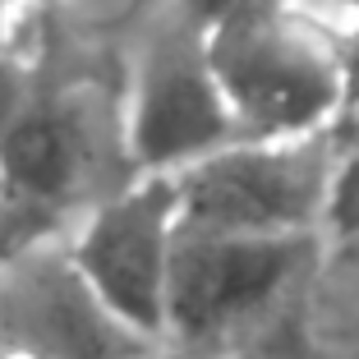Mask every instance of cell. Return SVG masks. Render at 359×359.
<instances>
[{"label": "cell", "mask_w": 359, "mask_h": 359, "mask_svg": "<svg viewBox=\"0 0 359 359\" xmlns=\"http://www.w3.org/2000/svg\"><path fill=\"white\" fill-rule=\"evenodd\" d=\"M203 23L240 138H309L332 129L350 97V60L323 23L263 0H235Z\"/></svg>", "instance_id": "6da1fadb"}, {"label": "cell", "mask_w": 359, "mask_h": 359, "mask_svg": "<svg viewBox=\"0 0 359 359\" xmlns=\"http://www.w3.org/2000/svg\"><path fill=\"white\" fill-rule=\"evenodd\" d=\"M180 226L231 235H318L332 222L341 148L327 134L235 138L180 170Z\"/></svg>", "instance_id": "7a4b0ae2"}, {"label": "cell", "mask_w": 359, "mask_h": 359, "mask_svg": "<svg viewBox=\"0 0 359 359\" xmlns=\"http://www.w3.org/2000/svg\"><path fill=\"white\" fill-rule=\"evenodd\" d=\"M240 125L208 55V23L180 19L152 32L125 97V157L134 175H180L235 143Z\"/></svg>", "instance_id": "3957f363"}, {"label": "cell", "mask_w": 359, "mask_h": 359, "mask_svg": "<svg viewBox=\"0 0 359 359\" xmlns=\"http://www.w3.org/2000/svg\"><path fill=\"white\" fill-rule=\"evenodd\" d=\"M318 235H231L180 226L166 285V337L184 346L244 327L309 267Z\"/></svg>", "instance_id": "277c9868"}, {"label": "cell", "mask_w": 359, "mask_h": 359, "mask_svg": "<svg viewBox=\"0 0 359 359\" xmlns=\"http://www.w3.org/2000/svg\"><path fill=\"white\" fill-rule=\"evenodd\" d=\"M157 346L97 295L55 235L0 276V359H157Z\"/></svg>", "instance_id": "5b68a950"}, {"label": "cell", "mask_w": 359, "mask_h": 359, "mask_svg": "<svg viewBox=\"0 0 359 359\" xmlns=\"http://www.w3.org/2000/svg\"><path fill=\"white\" fill-rule=\"evenodd\" d=\"M180 235V180L134 175L65 240L93 290L143 337L166 341V285Z\"/></svg>", "instance_id": "8992f818"}, {"label": "cell", "mask_w": 359, "mask_h": 359, "mask_svg": "<svg viewBox=\"0 0 359 359\" xmlns=\"http://www.w3.org/2000/svg\"><path fill=\"white\" fill-rule=\"evenodd\" d=\"M93 170V125L69 97H32L0 134V184L32 208L55 212Z\"/></svg>", "instance_id": "52a82bcc"}, {"label": "cell", "mask_w": 359, "mask_h": 359, "mask_svg": "<svg viewBox=\"0 0 359 359\" xmlns=\"http://www.w3.org/2000/svg\"><path fill=\"white\" fill-rule=\"evenodd\" d=\"M51 235H55V222L46 208H32V203L0 194V276L10 272L14 258H23L32 244L51 240Z\"/></svg>", "instance_id": "ba28073f"}, {"label": "cell", "mask_w": 359, "mask_h": 359, "mask_svg": "<svg viewBox=\"0 0 359 359\" xmlns=\"http://www.w3.org/2000/svg\"><path fill=\"white\" fill-rule=\"evenodd\" d=\"M37 97L32 88V69L23 65V55H14V46L0 51V134L23 116V106Z\"/></svg>", "instance_id": "9c48e42d"}, {"label": "cell", "mask_w": 359, "mask_h": 359, "mask_svg": "<svg viewBox=\"0 0 359 359\" xmlns=\"http://www.w3.org/2000/svg\"><path fill=\"white\" fill-rule=\"evenodd\" d=\"M337 226H359V134L350 148H341V180H337V203H332Z\"/></svg>", "instance_id": "30bf717a"}, {"label": "cell", "mask_w": 359, "mask_h": 359, "mask_svg": "<svg viewBox=\"0 0 359 359\" xmlns=\"http://www.w3.org/2000/svg\"><path fill=\"white\" fill-rule=\"evenodd\" d=\"M14 10H10V0H0V51H5V46L14 42Z\"/></svg>", "instance_id": "8fae6325"}, {"label": "cell", "mask_w": 359, "mask_h": 359, "mask_svg": "<svg viewBox=\"0 0 359 359\" xmlns=\"http://www.w3.org/2000/svg\"><path fill=\"white\" fill-rule=\"evenodd\" d=\"M0 194H5V184H0Z\"/></svg>", "instance_id": "7c38bea8"}]
</instances>
